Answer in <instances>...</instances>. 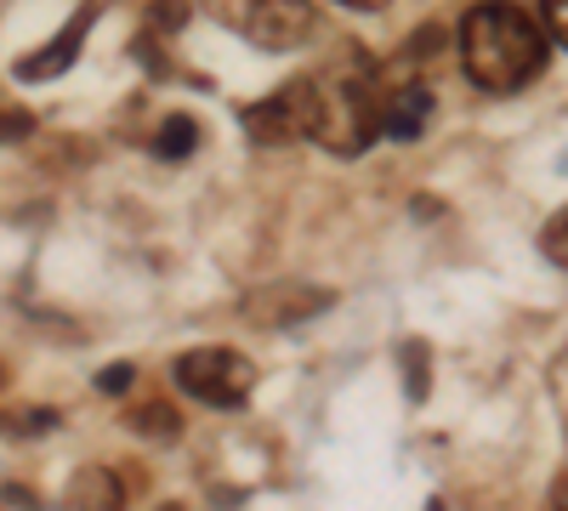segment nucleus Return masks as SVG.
Segmentation results:
<instances>
[{"label":"nucleus","instance_id":"f257e3e1","mask_svg":"<svg viewBox=\"0 0 568 511\" xmlns=\"http://www.w3.org/2000/svg\"><path fill=\"white\" fill-rule=\"evenodd\" d=\"M460 58L471 85L495 91H524L540 69H546V34L529 12L506 7V0H489V7H471L460 23Z\"/></svg>","mask_w":568,"mask_h":511},{"label":"nucleus","instance_id":"f03ea898","mask_svg":"<svg viewBox=\"0 0 568 511\" xmlns=\"http://www.w3.org/2000/svg\"><path fill=\"white\" fill-rule=\"evenodd\" d=\"M318 85V125H313V143L329 149V154H364L382 131V103L369 98V80L364 74H329V80H313Z\"/></svg>","mask_w":568,"mask_h":511},{"label":"nucleus","instance_id":"7ed1b4c3","mask_svg":"<svg viewBox=\"0 0 568 511\" xmlns=\"http://www.w3.org/2000/svg\"><path fill=\"white\" fill-rule=\"evenodd\" d=\"M176 387L211 409H245V398L256 387V369L233 347H194L176 358Z\"/></svg>","mask_w":568,"mask_h":511},{"label":"nucleus","instance_id":"20e7f679","mask_svg":"<svg viewBox=\"0 0 568 511\" xmlns=\"http://www.w3.org/2000/svg\"><path fill=\"white\" fill-rule=\"evenodd\" d=\"M313 125H318V85L313 80H284L273 98L245 109L251 143H296V136H313Z\"/></svg>","mask_w":568,"mask_h":511},{"label":"nucleus","instance_id":"39448f33","mask_svg":"<svg viewBox=\"0 0 568 511\" xmlns=\"http://www.w3.org/2000/svg\"><path fill=\"white\" fill-rule=\"evenodd\" d=\"M329 302H336V290L324 285H296V278H284V285H262L245 296V318L262 324V330H284V324H307L318 318Z\"/></svg>","mask_w":568,"mask_h":511},{"label":"nucleus","instance_id":"423d86ee","mask_svg":"<svg viewBox=\"0 0 568 511\" xmlns=\"http://www.w3.org/2000/svg\"><path fill=\"white\" fill-rule=\"evenodd\" d=\"M245 34L256 45H267V52H291V45H302L313 34V7L307 0H251Z\"/></svg>","mask_w":568,"mask_h":511},{"label":"nucleus","instance_id":"0eeeda50","mask_svg":"<svg viewBox=\"0 0 568 511\" xmlns=\"http://www.w3.org/2000/svg\"><path fill=\"white\" fill-rule=\"evenodd\" d=\"M98 18H103V0H80V12L52 34V45H40V52L18 58V80H58L80 58V45H85V34H91V23H98Z\"/></svg>","mask_w":568,"mask_h":511},{"label":"nucleus","instance_id":"6e6552de","mask_svg":"<svg viewBox=\"0 0 568 511\" xmlns=\"http://www.w3.org/2000/svg\"><path fill=\"white\" fill-rule=\"evenodd\" d=\"M426 125H433V91H426L420 80L393 85L387 98H382V131H387V136H398V143H415Z\"/></svg>","mask_w":568,"mask_h":511},{"label":"nucleus","instance_id":"1a4fd4ad","mask_svg":"<svg viewBox=\"0 0 568 511\" xmlns=\"http://www.w3.org/2000/svg\"><path fill=\"white\" fill-rule=\"evenodd\" d=\"M69 505L74 511H125V483L109 467H80L69 483Z\"/></svg>","mask_w":568,"mask_h":511},{"label":"nucleus","instance_id":"9d476101","mask_svg":"<svg viewBox=\"0 0 568 511\" xmlns=\"http://www.w3.org/2000/svg\"><path fill=\"white\" fill-rule=\"evenodd\" d=\"M200 149V125L187 120V114H171L165 125H160V136H154V154L160 160H187Z\"/></svg>","mask_w":568,"mask_h":511},{"label":"nucleus","instance_id":"9b49d317","mask_svg":"<svg viewBox=\"0 0 568 511\" xmlns=\"http://www.w3.org/2000/svg\"><path fill=\"white\" fill-rule=\"evenodd\" d=\"M131 427L142 438H176L182 432V415L171 403H142V409H131Z\"/></svg>","mask_w":568,"mask_h":511},{"label":"nucleus","instance_id":"f8f14e48","mask_svg":"<svg viewBox=\"0 0 568 511\" xmlns=\"http://www.w3.org/2000/svg\"><path fill=\"white\" fill-rule=\"evenodd\" d=\"M58 427V415L52 409H7V415H0V432H7V438H34V432H52Z\"/></svg>","mask_w":568,"mask_h":511},{"label":"nucleus","instance_id":"ddd939ff","mask_svg":"<svg viewBox=\"0 0 568 511\" xmlns=\"http://www.w3.org/2000/svg\"><path fill=\"white\" fill-rule=\"evenodd\" d=\"M426 341H404V392H409V403H420L426 398Z\"/></svg>","mask_w":568,"mask_h":511},{"label":"nucleus","instance_id":"4468645a","mask_svg":"<svg viewBox=\"0 0 568 511\" xmlns=\"http://www.w3.org/2000/svg\"><path fill=\"white\" fill-rule=\"evenodd\" d=\"M540 251L557 262V267H568V211H557L551 222H546V234H540Z\"/></svg>","mask_w":568,"mask_h":511},{"label":"nucleus","instance_id":"2eb2a0df","mask_svg":"<svg viewBox=\"0 0 568 511\" xmlns=\"http://www.w3.org/2000/svg\"><path fill=\"white\" fill-rule=\"evenodd\" d=\"M540 18H546L551 40H557V45H568V0H540Z\"/></svg>","mask_w":568,"mask_h":511},{"label":"nucleus","instance_id":"dca6fc26","mask_svg":"<svg viewBox=\"0 0 568 511\" xmlns=\"http://www.w3.org/2000/svg\"><path fill=\"white\" fill-rule=\"evenodd\" d=\"M34 131V114H23V109H0V143H18V136H29Z\"/></svg>","mask_w":568,"mask_h":511},{"label":"nucleus","instance_id":"f3484780","mask_svg":"<svg viewBox=\"0 0 568 511\" xmlns=\"http://www.w3.org/2000/svg\"><path fill=\"white\" fill-rule=\"evenodd\" d=\"M125 387H131V364H114L98 376V392H125Z\"/></svg>","mask_w":568,"mask_h":511},{"label":"nucleus","instance_id":"a211bd4d","mask_svg":"<svg viewBox=\"0 0 568 511\" xmlns=\"http://www.w3.org/2000/svg\"><path fill=\"white\" fill-rule=\"evenodd\" d=\"M149 23H160V29H176V23H182V7H176V0H165V7L154 0V7H149Z\"/></svg>","mask_w":568,"mask_h":511},{"label":"nucleus","instance_id":"6ab92c4d","mask_svg":"<svg viewBox=\"0 0 568 511\" xmlns=\"http://www.w3.org/2000/svg\"><path fill=\"white\" fill-rule=\"evenodd\" d=\"M342 7H353V12H382L387 0H342Z\"/></svg>","mask_w":568,"mask_h":511},{"label":"nucleus","instance_id":"aec40b11","mask_svg":"<svg viewBox=\"0 0 568 511\" xmlns=\"http://www.w3.org/2000/svg\"><path fill=\"white\" fill-rule=\"evenodd\" d=\"M557 511H568V483H562V489H557Z\"/></svg>","mask_w":568,"mask_h":511},{"label":"nucleus","instance_id":"412c9836","mask_svg":"<svg viewBox=\"0 0 568 511\" xmlns=\"http://www.w3.org/2000/svg\"><path fill=\"white\" fill-rule=\"evenodd\" d=\"M0 387H7V369H0Z\"/></svg>","mask_w":568,"mask_h":511},{"label":"nucleus","instance_id":"4be33fe9","mask_svg":"<svg viewBox=\"0 0 568 511\" xmlns=\"http://www.w3.org/2000/svg\"><path fill=\"white\" fill-rule=\"evenodd\" d=\"M165 511H182V505H165Z\"/></svg>","mask_w":568,"mask_h":511}]
</instances>
